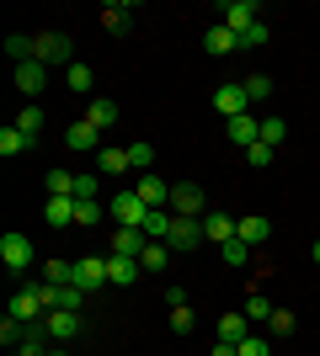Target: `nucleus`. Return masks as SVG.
<instances>
[{
    "label": "nucleus",
    "mask_w": 320,
    "mask_h": 356,
    "mask_svg": "<svg viewBox=\"0 0 320 356\" xmlns=\"http://www.w3.org/2000/svg\"><path fill=\"white\" fill-rule=\"evenodd\" d=\"M171 213L176 218H203L208 213V192H203L198 181H176L171 186Z\"/></svg>",
    "instance_id": "1"
},
{
    "label": "nucleus",
    "mask_w": 320,
    "mask_h": 356,
    "mask_svg": "<svg viewBox=\"0 0 320 356\" xmlns=\"http://www.w3.org/2000/svg\"><path fill=\"white\" fill-rule=\"evenodd\" d=\"M70 54H75V48H70V38H64V32H38V38H32V59L38 64H64V70H70Z\"/></svg>",
    "instance_id": "2"
},
{
    "label": "nucleus",
    "mask_w": 320,
    "mask_h": 356,
    "mask_svg": "<svg viewBox=\"0 0 320 356\" xmlns=\"http://www.w3.org/2000/svg\"><path fill=\"white\" fill-rule=\"evenodd\" d=\"M107 213L118 218V229H144V218H150L155 208H144V197H139V192H118Z\"/></svg>",
    "instance_id": "3"
},
{
    "label": "nucleus",
    "mask_w": 320,
    "mask_h": 356,
    "mask_svg": "<svg viewBox=\"0 0 320 356\" xmlns=\"http://www.w3.org/2000/svg\"><path fill=\"white\" fill-rule=\"evenodd\" d=\"M0 261H6V271H27L32 261H38V250H32V239L27 234H0Z\"/></svg>",
    "instance_id": "4"
},
{
    "label": "nucleus",
    "mask_w": 320,
    "mask_h": 356,
    "mask_svg": "<svg viewBox=\"0 0 320 356\" xmlns=\"http://www.w3.org/2000/svg\"><path fill=\"white\" fill-rule=\"evenodd\" d=\"M166 245H171V250H182V255H192V250L203 245V218H176V213H171Z\"/></svg>",
    "instance_id": "5"
},
{
    "label": "nucleus",
    "mask_w": 320,
    "mask_h": 356,
    "mask_svg": "<svg viewBox=\"0 0 320 356\" xmlns=\"http://www.w3.org/2000/svg\"><path fill=\"white\" fill-rule=\"evenodd\" d=\"M70 287H80L86 298L102 293V287H107V255H86V261H75V282H70Z\"/></svg>",
    "instance_id": "6"
},
{
    "label": "nucleus",
    "mask_w": 320,
    "mask_h": 356,
    "mask_svg": "<svg viewBox=\"0 0 320 356\" xmlns=\"http://www.w3.org/2000/svg\"><path fill=\"white\" fill-rule=\"evenodd\" d=\"M219 16H224V27L241 38L245 27H257V22H261V6H257V0H224V6H219Z\"/></svg>",
    "instance_id": "7"
},
{
    "label": "nucleus",
    "mask_w": 320,
    "mask_h": 356,
    "mask_svg": "<svg viewBox=\"0 0 320 356\" xmlns=\"http://www.w3.org/2000/svg\"><path fill=\"white\" fill-rule=\"evenodd\" d=\"M11 80H16V90H22V96H43V86H48V64L27 59V64H16V70H11Z\"/></svg>",
    "instance_id": "8"
},
{
    "label": "nucleus",
    "mask_w": 320,
    "mask_h": 356,
    "mask_svg": "<svg viewBox=\"0 0 320 356\" xmlns=\"http://www.w3.org/2000/svg\"><path fill=\"white\" fill-rule=\"evenodd\" d=\"M213 106H219V118H245V106H251V96H245V86H219L213 90Z\"/></svg>",
    "instance_id": "9"
},
{
    "label": "nucleus",
    "mask_w": 320,
    "mask_h": 356,
    "mask_svg": "<svg viewBox=\"0 0 320 356\" xmlns=\"http://www.w3.org/2000/svg\"><path fill=\"white\" fill-rule=\"evenodd\" d=\"M11 319H22V325H38V319H43V298L32 293V287H22V293L11 298Z\"/></svg>",
    "instance_id": "10"
},
{
    "label": "nucleus",
    "mask_w": 320,
    "mask_h": 356,
    "mask_svg": "<svg viewBox=\"0 0 320 356\" xmlns=\"http://www.w3.org/2000/svg\"><path fill=\"white\" fill-rule=\"evenodd\" d=\"M139 197H144V208H171V181L150 170V176H139Z\"/></svg>",
    "instance_id": "11"
},
{
    "label": "nucleus",
    "mask_w": 320,
    "mask_h": 356,
    "mask_svg": "<svg viewBox=\"0 0 320 356\" xmlns=\"http://www.w3.org/2000/svg\"><path fill=\"white\" fill-rule=\"evenodd\" d=\"M224 134H229V144H245V149H251L261 138V118H251V112H245V118H229Z\"/></svg>",
    "instance_id": "12"
},
{
    "label": "nucleus",
    "mask_w": 320,
    "mask_h": 356,
    "mask_svg": "<svg viewBox=\"0 0 320 356\" xmlns=\"http://www.w3.org/2000/svg\"><path fill=\"white\" fill-rule=\"evenodd\" d=\"M235 223H241V218H229V213H203V239L229 245V239H235Z\"/></svg>",
    "instance_id": "13"
},
{
    "label": "nucleus",
    "mask_w": 320,
    "mask_h": 356,
    "mask_svg": "<svg viewBox=\"0 0 320 356\" xmlns=\"http://www.w3.org/2000/svg\"><path fill=\"white\" fill-rule=\"evenodd\" d=\"M144 245H150V234L144 229H112V255H144Z\"/></svg>",
    "instance_id": "14"
},
{
    "label": "nucleus",
    "mask_w": 320,
    "mask_h": 356,
    "mask_svg": "<svg viewBox=\"0 0 320 356\" xmlns=\"http://www.w3.org/2000/svg\"><path fill=\"white\" fill-rule=\"evenodd\" d=\"M139 261L134 255H107V282H118V287H128V282H139Z\"/></svg>",
    "instance_id": "15"
},
{
    "label": "nucleus",
    "mask_w": 320,
    "mask_h": 356,
    "mask_svg": "<svg viewBox=\"0 0 320 356\" xmlns=\"http://www.w3.org/2000/svg\"><path fill=\"white\" fill-rule=\"evenodd\" d=\"M48 319V335L54 341H75L80 335V314H70V309H54V314H43Z\"/></svg>",
    "instance_id": "16"
},
{
    "label": "nucleus",
    "mask_w": 320,
    "mask_h": 356,
    "mask_svg": "<svg viewBox=\"0 0 320 356\" xmlns=\"http://www.w3.org/2000/svg\"><path fill=\"white\" fill-rule=\"evenodd\" d=\"M43 218L54 223V229H75V197H48Z\"/></svg>",
    "instance_id": "17"
},
{
    "label": "nucleus",
    "mask_w": 320,
    "mask_h": 356,
    "mask_svg": "<svg viewBox=\"0 0 320 356\" xmlns=\"http://www.w3.org/2000/svg\"><path fill=\"white\" fill-rule=\"evenodd\" d=\"M267 234H273V223L261 218V213H251V218L235 223V239H245V245H267Z\"/></svg>",
    "instance_id": "18"
},
{
    "label": "nucleus",
    "mask_w": 320,
    "mask_h": 356,
    "mask_svg": "<svg viewBox=\"0 0 320 356\" xmlns=\"http://www.w3.org/2000/svg\"><path fill=\"white\" fill-rule=\"evenodd\" d=\"M245 335H251V319H245V314H219V341L241 346Z\"/></svg>",
    "instance_id": "19"
},
{
    "label": "nucleus",
    "mask_w": 320,
    "mask_h": 356,
    "mask_svg": "<svg viewBox=\"0 0 320 356\" xmlns=\"http://www.w3.org/2000/svg\"><path fill=\"white\" fill-rule=\"evenodd\" d=\"M203 48H208V54H235V48H241V38H235V32H229L224 22H219V27H208V32H203Z\"/></svg>",
    "instance_id": "20"
},
{
    "label": "nucleus",
    "mask_w": 320,
    "mask_h": 356,
    "mask_svg": "<svg viewBox=\"0 0 320 356\" xmlns=\"http://www.w3.org/2000/svg\"><path fill=\"white\" fill-rule=\"evenodd\" d=\"M102 22H107V32H128L134 27V6H128V0H112L102 11Z\"/></svg>",
    "instance_id": "21"
},
{
    "label": "nucleus",
    "mask_w": 320,
    "mask_h": 356,
    "mask_svg": "<svg viewBox=\"0 0 320 356\" xmlns=\"http://www.w3.org/2000/svg\"><path fill=\"white\" fill-rule=\"evenodd\" d=\"M118 118H123V112H118V102H102V96H96V102L86 106V122H91V128H112Z\"/></svg>",
    "instance_id": "22"
},
{
    "label": "nucleus",
    "mask_w": 320,
    "mask_h": 356,
    "mask_svg": "<svg viewBox=\"0 0 320 356\" xmlns=\"http://www.w3.org/2000/svg\"><path fill=\"white\" fill-rule=\"evenodd\" d=\"M96 165H102V176H123V170H134V165H128V149H96Z\"/></svg>",
    "instance_id": "23"
},
{
    "label": "nucleus",
    "mask_w": 320,
    "mask_h": 356,
    "mask_svg": "<svg viewBox=\"0 0 320 356\" xmlns=\"http://www.w3.org/2000/svg\"><path fill=\"white\" fill-rule=\"evenodd\" d=\"M22 149H32V138L22 134V128H16V122H6V128H0V154H6V160H11V154H22Z\"/></svg>",
    "instance_id": "24"
},
{
    "label": "nucleus",
    "mask_w": 320,
    "mask_h": 356,
    "mask_svg": "<svg viewBox=\"0 0 320 356\" xmlns=\"http://www.w3.org/2000/svg\"><path fill=\"white\" fill-rule=\"evenodd\" d=\"M96 138H102V128H91V122L80 118L75 128H70V134H64V144H70V149H96Z\"/></svg>",
    "instance_id": "25"
},
{
    "label": "nucleus",
    "mask_w": 320,
    "mask_h": 356,
    "mask_svg": "<svg viewBox=\"0 0 320 356\" xmlns=\"http://www.w3.org/2000/svg\"><path fill=\"white\" fill-rule=\"evenodd\" d=\"M144 234H150L155 245H166V234H171V208H155L150 218H144Z\"/></svg>",
    "instance_id": "26"
},
{
    "label": "nucleus",
    "mask_w": 320,
    "mask_h": 356,
    "mask_svg": "<svg viewBox=\"0 0 320 356\" xmlns=\"http://www.w3.org/2000/svg\"><path fill=\"white\" fill-rule=\"evenodd\" d=\"M64 86L75 90V96H86V90H91V64H70V70H64Z\"/></svg>",
    "instance_id": "27"
},
{
    "label": "nucleus",
    "mask_w": 320,
    "mask_h": 356,
    "mask_svg": "<svg viewBox=\"0 0 320 356\" xmlns=\"http://www.w3.org/2000/svg\"><path fill=\"white\" fill-rule=\"evenodd\" d=\"M16 128H22L27 138H38L43 134V106H22V112H16Z\"/></svg>",
    "instance_id": "28"
},
{
    "label": "nucleus",
    "mask_w": 320,
    "mask_h": 356,
    "mask_svg": "<svg viewBox=\"0 0 320 356\" xmlns=\"http://www.w3.org/2000/svg\"><path fill=\"white\" fill-rule=\"evenodd\" d=\"M273 303H267V298H261V293H251V298H245V319H251V325H267V319H273Z\"/></svg>",
    "instance_id": "29"
},
{
    "label": "nucleus",
    "mask_w": 320,
    "mask_h": 356,
    "mask_svg": "<svg viewBox=\"0 0 320 356\" xmlns=\"http://www.w3.org/2000/svg\"><path fill=\"white\" fill-rule=\"evenodd\" d=\"M283 134H289V122H283V118H261V138H257V144L277 149V144H283Z\"/></svg>",
    "instance_id": "30"
},
{
    "label": "nucleus",
    "mask_w": 320,
    "mask_h": 356,
    "mask_svg": "<svg viewBox=\"0 0 320 356\" xmlns=\"http://www.w3.org/2000/svg\"><path fill=\"white\" fill-rule=\"evenodd\" d=\"M166 261H171V245H144V255H139L144 271H166Z\"/></svg>",
    "instance_id": "31"
},
{
    "label": "nucleus",
    "mask_w": 320,
    "mask_h": 356,
    "mask_svg": "<svg viewBox=\"0 0 320 356\" xmlns=\"http://www.w3.org/2000/svg\"><path fill=\"white\" fill-rule=\"evenodd\" d=\"M128 165H134L139 176H150V165H155V144H128Z\"/></svg>",
    "instance_id": "32"
},
{
    "label": "nucleus",
    "mask_w": 320,
    "mask_h": 356,
    "mask_svg": "<svg viewBox=\"0 0 320 356\" xmlns=\"http://www.w3.org/2000/svg\"><path fill=\"white\" fill-rule=\"evenodd\" d=\"M48 197H75V176L70 170H48Z\"/></svg>",
    "instance_id": "33"
},
{
    "label": "nucleus",
    "mask_w": 320,
    "mask_h": 356,
    "mask_svg": "<svg viewBox=\"0 0 320 356\" xmlns=\"http://www.w3.org/2000/svg\"><path fill=\"white\" fill-rule=\"evenodd\" d=\"M241 86H245V96H251V102H267V96H273V80H267V74H245Z\"/></svg>",
    "instance_id": "34"
},
{
    "label": "nucleus",
    "mask_w": 320,
    "mask_h": 356,
    "mask_svg": "<svg viewBox=\"0 0 320 356\" xmlns=\"http://www.w3.org/2000/svg\"><path fill=\"white\" fill-rule=\"evenodd\" d=\"M219 250H224L229 266H245V261H251V245H245V239H229V245H219Z\"/></svg>",
    "instance_id": "35"
},
{
    "label": "nucleus",
    "mask_w": 320,
    "mask_h": 356,
    "mask_svg": "<svg viewBox=\"0 0 320 356\" xmlns=\"http://www.w3.org/2000/svg\"><path fill=\"white\" fill-rule=\"evenodd\" d=\"M192 325H198V314L187 309V303H182V309H171V330H176V335H192Z\"/></svg>",
    "instance_id": "36"
},
{
    "label": "nucleus",
    "mask_w": 320,
    "mask_h": 356,
    "mask_svg": "<svg viewBox=\"0 0 320 356\" xmlns=\"http://www.w3.org/2000/svg\"><path fill=\"white\" fill-rule=\"evenodd\" d=\"M102 218V202H75V229H91Z\"/></svg>",
    "instance_id": "37"
},
{
    "label": "nucleus",
    "mask_w": 320,
    "mask_h": 356,
    "mask_svg": "<svg viewBox=\"0 0 320 356\" xmlns=\"http://www.w3.org/2000/svg\"><path fill=\"white\" fill-rule=\"evenodd\" d=\"M235 356H273L267 351V335H245V341L235 346Z\"/></svg>",
    "instance_id": "38"
},
{
    "label": "nucleus",
    "mask_w": 320,
    "mask_h": 356,
    "mask_svg": "<svg viewBox=\"0 0 320 356\" xmlns=\"http://www.w3.org/2000/svg\"><path fill=\"white\" fill-rule=\"evenodd\" d=\"M6 54H11L16 64H27L32 59V38H6Z\"/></svg>",
    "instance_id": "39"
},
{
    "label": "nucleus",
    "mask_w": 320,
    "mask_h": 356,
    "mask_svg": "<svg viewBox=\"0 0 320 356\" xmlns=\"http://www.w3.org/2000/svg\"><path fill=\"white\" fill-rule=\"evenodd\" d=\"M245 165L267 170V165H273V149H267V144H251V149H245Z\"/></svg>",
    "instance_id": "40"
},
{
    "label": "nucleus",
    "mask_w": 320,
    "mask_h": 356,
    "mask_svg": "<svg viewBox=\"0 0 320 356\" xmlns=\"http://www.w3.org/2000/svg\"><path fill=\"white\" fill-rule=\"evenodd\" d=\"M261 43H267V22H257V27L241 32V48H261Z\"/></svg>",
    "instance_id": "41"
},
{
    "label": "nucleus",
    "mask_w": 320,
    "mask_h": 356,
    "mask_svg": "<svg viewBox=\"0 0 320 356\" xmlns=\"http://www.w3.org/2000/svg\"><path fill=\"white\" fill-rule=\"evenodd\" d=\"M75 202H96V176H75Z\"/></svg>",
    "instance_id": "42"
},
{
    "label": "nucleus",
    "mask_w": 320,
    "mask_h": 356,
    "mask_svg": "<svg viewBox=\"0 0 320 356\" xmlns=\"http://www.w3.org/2000/svg\"><path fill=\"white\" fill-rule=\"evenodd\" d=\"M267 330H273V335H289V330H294V314H289V309H277L273 319H267Z\"/></svg>",
    "instance_id": "43"
},
{
    "label": "nucleus",
    "mask_w": 320,
    "mask_h": 356,
    "mask_svg": "<svg viewBox=\"0 0 320 356\" xmlns=\"http://www.w3.org/2000/svg\"><path fill=\"white\" fill-rule=\"evenodd\" d=\"M16 356H48V346L43 341H22V346H16Z\"/></svg>",
    "instance_id": "44"
},
{
    "label": "nucleus",
    "mask_w": 320,
    "mask_h": 356,
    "mask_svg": "<svg viewBox=\"0 0 320 356\" xmlns=\"http://www.w3.org/2000/svg\"><path fill=\"white\" fill-rule=\"evenodd\" d=\"M213 356H235V346H229V341H219V346H213Z\"/></svg>",
    "instance_id": "45"
},
{
    "label": "nucleus",
    "mask_w": 320,
    "mask_h": 356,
    "mask_svg": "<svg viewBox=\"0 0 320 356\" xmlns=\"http://www.w3.org/2000/svg\"><path fill=\"white\" fill-rule=\"evenodd\" d=\"M310 255H315V266H320V239H315V250H310Z\"/></svg>",
    "instance_id": "46"
},
{
    "label": "nucleus",
    "mask_w": 320,
    "mask_h": 356,
    "mask_svg": "<svg viewBox=\"0 0 320 356\" xmlns=\"http://www.w3.org/2000/svg\"><path fill=\"white\" fill-rule=\"evenodd\" d=\"M48 356H64V351H48Z\"/></svg>",
    "instance_id": "47"
}]
</instances>
